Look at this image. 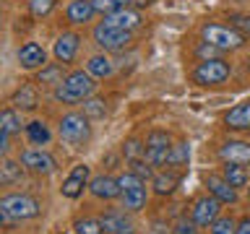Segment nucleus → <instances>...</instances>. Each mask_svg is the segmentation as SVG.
<instances>
[{"label": "nucleus", "instance_id": "nucleus-1", "mask_svg": "<svg viewBox=\"0 0 250 234\" xmlns=\"http://www.w3.org/2000/svg\"><path fill=\"white\" fill-rule=\"evenodd\" d=\"M94 91H97V78L89 76L86 70H73L55 89V99L62 101V104H78V101L89 99Z\"/></svg>", "mask_w": 250, "mask_h": 234}, {"label": "nucleus", "instance_id": "nucleus-2", "mask_svg": "<svg viewBox=\"0 0 250 234\" xmlns=\"http://www.w3.org/2000/svg\"><path fill=\"white\" fill-rule=\"evenodd\" d=\"M58 136L62 143L73 146V148H86V143L91 140V125L89 117L83 112H68L60 117L58 122Z\"/></svg>", "mask_w": 250, "mask_h": 234}, {"label": "nucleus", "instance_id": "nucleus-3", "mask_svg": "<svg viewBox=\"0 0 250 234\" xmlns=\"http://www.w3.org/2000/svg\"><path fill=\"white\" fill-rule=\"evenodd\" d=\"M201 37H203V42L214 44L216 50H222V52H234L245 44V37H242L234 26H224V23H203Z\"/></svg>", "mask_w": 250, "mask_h": 234}, {"label": "nucleus", "instance_id": "nucleus-4", "mask_svg": "<svg viewBox=\"0 0 250 234\" xmlns=\"http://www.w3.org/2000/svg\"><path fill=\"white\" fill-rule=\"evenodd\" d=\"M0 208H5L16 221H29V218H37L42 214V206L34 195L29 193H8L0 198Z\"/></svg>", "mask_w": 250, "mask_h": 234}, {"label": "nucleus", "instance_id": "nucleus-5", "mask_svg": "<svg viewBox=\"0 0 250 234\" xmlns=\"http://www.w3.org/2000/svg\"><path fill=\"white\" fill-rule=\"evenodd\" d=\"M117 185H120V200H123V208L128 211H141L146 206L148 200V190H146V182L144 179H138L133 172H128V175H120L117 177Z\"/></svg>", "mask_w": 250, "mask_h": 234}, {"label": "nucleus", "instance_id": "nucleus-6", "mask_svg": "<svg viewBox=\"0 0 250 234\" xmlns=\"http://www.w3.org/2000/svg\"><path fill=\"white\" fill-rule=\"evenodd\" d=\"M232 73V65L227 60L222 58H211V60H201L198 65L193 68V83H198V86H219V83H224L227 78H229Z\"/></svg>", "mask_w": 250, "mask_h": 234}, {"label": "nucleus", "instance_id": "nucleus-7", "mask_svg": "<svg viewBox=\"0 0 250 234\" xmlns=\"http://www.w3.org/2000/svg\"><path fill=\"white\" fill-rule=\"evenodd\" d=\"M94 42H97L104 52H120L130 44V31L109 26V23L102 21L99 26H94Z\"/></svg>", "mask_w": 250, "mask_h": 234}, {"label": "nucleus", "instance_id": "nucleus-8", "mask_svg": "<svg viewBox=\"0 0 250 234\" xmlns=\"http://www.w3.org/2000/svg\"><path fill=\"white\" fill-rule=\"evenodd\" d=\"M23 169L31 172V175H52L55 169H58V161H55V156L50 151H44V148H26V151H21V159Z\"/></svg>", "mask_w": 250, "mask_h": 234}, {"label": "nucleus", "instance_id": "nucleus-9", "mask_svg": "<svg viewBox=\"0 0 250 234\" xmlns=\"http://www.w3.org/2000/svg\"><path fill=\"white\" fill-rule=\"evenodd\" d=\"M219 211H222V203H219L214 195H203V198H198L193 203L190 221L195 226H201V229H206V226H211L219 218Z\"/></svg>", "mask_w": 250, "mask_h": 234}, {"label": "nucleus", "instance_id": "nucleus-10", "mask_svg": "<svg viewBox=\"0 0 250 234\" xmlns=\"http://www.w3.org/2000/svg\"><path fill=\"white\" fill-rule=\"evenodd\" d=\"M89 172L91 169L86 167V164H76V167L70 169V175L62 179V187H60L62 198H70V200L81 198L83 187H89Z\"/></svg>", "mask_w": 250, "mask_h": 234}, {"label": "nucleus", "instance_id": "nucleus-11", "mask_svg": "<svg viewBox=\"0 0 250 234\" xmlns=\"http://www.w3.org/2000/svg\"><path fill=\"white\" fill-rule=\"evenodd\" d=\"M78 47H81V37H78L76 31H62V34L55 39V44H52V55H55L58 62L68 65V62L76 60Z\"/></svg>", "mask_w": 250, "mask_h": 234}, {"label": "nucleus", "instance_id": "nucleus-12", "mask_svg": "<svg viewBox=\"0 0 250 234\" xmlns=\"http://www.w3.org/2000/svg\"><path fill=\"white\" fill-rule=\"evenodd\" d=\"M99 221H102V229H104L107 234H133L136 232L130 216L125 214V211H117V208L104 211V214L99 216Z\"/></svg>", "mask_w": 250, "mask_h": 234}, {"label": "nucleus", "instance_id": "nucleus-13", "mask_svg": "<svg viewBox=\"0 0 250 234\" xmlns=\"http://www.w3.org/2000/svg\"><path fill=\"white\" fill-rule=\"evenodd\" d=\"M16 58H19V65L23 70H39L47 65V52L42 44L37 42H26L19 47V52H16Z\"/></svg>", "mask_w": 250, "mask_h": 234}, {"label": "nucleus", "instance_id": "nucleus-14", "mask_svg": "<svg viewBox=\"0 0 250 234\" xmlns=\"http://www.w3.org/2000/svg\"><path fill=\"white\" fill-rule=\"evenodd\" d=\"M89 193L97 200H115L120 198V185H117V177L112 175H99L89 182Z\"/></svg>", "mask_w": 250, "mask_h": 234}, {"label": "nucleus", "instance_id": "nucleus-15", "mask_svg": "<svg viewBox=\"0 0 250 234\" xmlns=\"http://www.w3.org/2000/svg\"><path fill=\"white\" fill-rule=\"evenodd\" d=\"M203 182L208 187V195H214L219 203H237V190H234L222 175H206Z\"/></svg>", "mask_w": 250, "mask_h": 234}, {"label": "nucleus", "instance_id": "nucleus-16", "mask_svg": "<svg viewBox=\"0 0 250 234\" xmlns=\"http://www.w3.org/2000/svg\"><path fill=\"white\" fill-rule=\"evenodd\" d=\"M222 161H232V164H250V143L248 140H227L219 148Z\"/></svg>", "mask_w": 250, "mask_h": 234}, {"label": "nucleus", "instance_id": "nucleus-17", "mask_svg": "<svg viewBox=\"0 0 250 234\" xmlns=\"http://www.w3.org/2000/svg\"><path fill=\"white\" fill-rule=\"evenodd\" d=\"M94 3L91 0H70L68 8H65V19L73 23V26H83L94 19Z\"/></svg>", "mask_w": 250, "mask_h": 234}, {"label": "nucleus", "instance_id": "nucleus-18", "mask_svg": "<svg viewBox=\"0 0 250 234\" xmlns=\"http://www.w3.org/2000/svg\"><path fill=\"white\" fill-rule=\"evenodd\" d=\"M224 125L229 130H250V101H240V104H234L229 112L224 115Z\"/></svg>", "mask_w": 250, "mask_h": 234}, {"label": "nucleus", "instance_id": "nucleus-19", "mask_svg": "<svg viewBox=\"0 0 250 234\" xmlns=\"http://www.w3.org/2000/svg\"><path fill=\"white\" fill-rule=\"evenodd\" d=\"M104 23L117 26V29H125V31H133V29H138L144 21H141V13L138 11H133V8H120V11L104 16Z\"/></svg>", "mask_w": 250, "mask_h": 234}, {"label": "nucleus", "instance_id": "nucleus-20", "mask_svg": "<svg viewBox=\"0 0 250 234\" xmlns=\"http://www.w3.org/2000/svg\"><path fill=\"white\" fill-rule=\"evenodd\" d=\"M62 81H65V65H62V62H47L44 68L37 70V83L39 86L58 89Z\"/></svg>", "mask_w": 250, "mask_h": 234}, {"label": "nucleus", "instance_id": "nucleus-21", "mask_svg": "<svg viewBox=\"0 0 250 234\" xmlns=\"http://www.w3.org/2000/svg\"><path fill=\"white\" fill-rule=\"evenodd\" d=\"M86 73L94 76L97 81H102V78H109L115 73V62L107 58V55H94V58H89V62H86Z\"/></svg>", "mask_w": 250, "mask_h": 234}, {"label": "nucleus", "instance_id": "nucleus-22", "mask_svg": "<svg viewBox=\"0 0 250 234\" xmlns=\"http://www.w3.org/2000/svg\"><path fill=\"white\" fill-rule=\"evenodd\" d=\"M222 177L229 182L234 190L237 187H245L250 182V175H248V167L245 164H232V161H224V172H222Z\"/></svg>", "mask_w": 250, "mask_h": 234}, {"label": "nucleus", "instance_id": "nucleus-23", "mask_svg": "<svg viewBox=\"0 0 250 234\" xmlns=\"http://www.w3.org/2000/svg\"><path fill=\"white\" fill-rule=\"evenodd\" d=\"M151 185H154V193L156 195H172V193H175V187L180 185V175H175V172L167 167V172L154 175Z\"/></svg>", "mask_w": 250, "mask_h": 234}, {"label": "nucleus", "instance_id": "nucleus-24", "mask_svg": "<svg viewBox=\"0 0 250 234\" xmlns=\"http://www.w3.org/2000/svg\"><path fill=\"white\" fill-rule=\"evenodd\" d=\"M0 128H3L8 136H19L21 130H26V125L21 122V115L16 107H5L3 112H0Z\"/></svg>", "mask_w": 250, "mask_h": 234}, {"label": "nucleus", "instance_id": "nucleus-25", "mask_svg": "<svg viewBox=\"0 0 250 234\" xmlns=\"http://www.w3.org/2000/svg\"><path fill=\"white\" fill-rule=\"evenodd\" d=\"M21 177H23V164L21 161H13V159L0 161V182H3V187L21 182Z\"/></svg>", "mask_w": 250, "mask_h": 234}, {"label": "nucleus", "instance_id": "nucleus-26", "mask_svg": "<svg viewBox=\"0 0 250 234\" xmlns=\"http://www.w3.org/2000/svg\"><path fill=\"white\" fill-rule=\"evenodd\" d=\"M11 104H13L16 109H37V104H39L37 89H34V86H21V89L13 94Z\"/></svg>", "mask_w": 250, "mask_h": 234}, {"label": "nucleus", "instance_id": "nucleus-27", "mask_svg": "<svg viewBox=\"0 0 250 234\" xmlns=\"http://www.w3.org/2000/svg\"><path fill=\"white\" fill-rule=\"evenodd\" d=\"M26 138L34 146H47V143H50V138H52V133H50V128H47V122L31 120V122H26Z\"/></svg>", "mask_w": 250, "mask_h": 234}, {"label": "nucleus", "instance_id": "nucleus-28", "mask_svg": "<svg viewBox=\"0 0 250 234\" xmlns=\"http://www.w3.org/2000/svg\"><path fill=\"white\" fill-rule=\"evenodd\" d=\"M83 115L89 117V120H99V117L107 115V101L99 99V97H89L83 101Z\"/></svg>", "mask_w": 250, "mask_h": 234}, {"label": "nucleus", "instance_id": "nucleus-29", "mask_svg": "<svg viewBox=\"0 0 250 234\" xmlns=\"http://www.w3.org/2000/svg\"><path fill=\"white\" fill-rule=\"evenodd\" d=\"M188 159H190V146L188 143H172L169 148V167H185Z\"/></svg>", "mask_w": 250, "mask_h": 234}, {"label": "nucleus", "instance_id": "nucleus-30", "mask_svg": "<svg viewBox=\"0 0 250 234\" xmlns=\"http://www.w3.org/2000/svg\"><path fill=\"white\" fill-rule=\"evenodd\" d=\"M29 3V13L34 16V19H47L52 11H55V3L58 0H26Z\"/></svg>", "mask_w": 250, "mask_h": 234}, {"label": "nucleus", "instance_id": "nucleus-31", "mask_svg": "<svg viewBox=\"0 0 250 234\" xmlns=\"http://www.w3.org/2000/svg\"><path fill=\"white\" fill-rule=\"evenodd\" d=\"M73 229H76V234H104L102 221H99V218H91V216L78 218V221L73 224Z\"/></svg>", "mask_w": 250, "mask_h": 234}, {"label": "nucleus", "instance_id": "nucleus-32", "mask_svg": "<svg viewBox=\"0 0 250 234\" xmlns=\"http://www.w3.org/2000/svg\"><path fill=\"white\" fill-rule=\"evenodd\" d=\"M123 154L128 161H136V159H146V143H141L138 138H130L128 143L123 146Z\"/></svg>", "mask_w": 250, "mask_h": 234}, {"label": "nucleus", "instance_id": "nucleus-33", "mask_svg": "<svg viewBox=\"0 0 250 234\" xmlns=\"http://www.w3.org/2000/svg\"><path fill=\"white\" fill-rule=\"evenodd\" d=\"M144 143H146V148H169V146H172V138H169L164 130H151V133L146 136Z\"/></svg>", "mask_w": 250, "mask_h": 234}, {"label": "nucleus", "instance_id": "nucleus-34", "mask_svg": "<svg viewBox=\"0 0 250 234\" xmlns=\"http://www.w3.org/2000/svg\"><path fill=\"white\" fill-rule=\"evenodd\" d=\"M128 167H130V172L136 175L138 179H154V167L148 164L146 159H136V161H128Z\"/></svg>", "mask_w": 250, "mask_h": 234}, {"label": "nucleus", "instance_id": "nucleus-35", "mask_svg": "<svg viewBox=\"0 0 250 234\" xmlns=\"http://www.w3.org/2000/svg\"><path fill=\"white\" fill-rule=\"evenodd\" d=\"M94 3V11L102 13V16H109L115 11H120V8L128 5V0H91Z\"/></svg>", "mask_w": 250, "mask_h": 234}, {"label": "nucleus", "instance_id": "nucleus-36", "mask_svg": "<svg viewBox=\"0 0 250 234\" xmlns=\"http://www.w3.org/2000/svg\"><path fill=\"white\" fill-rule=\"evenodd\" d=\"M208 234H237V224H234L229 216H227V218H216V221L208 226Z\"/></svg>", "mask_w": 250, "mask_h": 234}, {"label": "nucleus", "instance_id": "nucleus-37", "mask_svg": "<svg viewBox=\"0 0 250 234\" xmlns=\"http://www.w3.org/2000/svg\"><path fill=\"white\" fill-rule=\"evenodd\" d=\"M229 21H232V26L240 31L242 37H250V16H240V13H234V16H229Z\"/></svg>", "mask_w": 250, "mask_h": 234}, {"label": "nucleus", "instance_id": "nucleus-38", "mask_svg": "<svg viewBox=\"0 0 250 234\" xmlns=\"http://www.w3.org/2000/svg\"><path fill=\"white\" fill-rule=\"evenodd\" d=\"M219 52H222V50H216V47L208 44V42H201L198 47H195V55H198L201 60H211V58H216Z\"/></svg>", "mask_w": 250, "mask_h": 234}, {"label": "nucleus", "instance_id": "nucleus-39", "mask_svg": "<svg viewBox=\"0 0 250 234\" xmlns=\"http://www.w3.org/2000/svg\"><path fill=\"white\" fill-rule=\"evenodd\" d=\"M16 224V218L8 214L5 208H0V229H11V226Z\"/></svg>", "mask_w": 250, "mask_h": 234}, {"label": "nucleus", "instance_id": "nucleus-40", "mask_svg": "<svg viewBox=\"0 0 250 234\" xmlns=\"http://www.w3.org/2000/svg\"><path fill=\"white\" fill-rule=\"evenodd\" d=\"M8 140H11V136H8V133L0 128V154H5V151H8V146H11Z\"/></svg>", "mask_w": 250, "mask_h": 234}, {"label": "nucleus", "instance_id": "nucleus-41", "mask_svg": "<svg viewBox=\"0 0 250 234\" xmlns=\"http://www.w3.org/2000/svg\"><path fill=\"white\" fill-rule=\"evenodd\" d=\"M237 234H250V218H242L237 224Z\"/></svg>", "mask_w": 250, "mask_h": 234}, {"label": "nucleus", "instance_id": "nucleus-42", "mask_svg": "<svg viewBox=\"0 0 250 234\" xmlns=\"http://www.w3.org/2000/svg\"><path fill=\"white\" fill-rule=\"evenodd\" d=\"M128 3H130V5H136V8H144V5L151 3V0H128Z\"/></svg>", "mask_w": 250, "mask_h": 234}, {"label": "nucleus", "instance_id": "nucleus-43", "mask_svg": "<svg viewBox=\"0 0 250 234\" xmlns=\"http://www.w3.org/2000/svg\"><path fill=\"white\" fill-rule=\"evenodd\" d=\"M234 3H245V0H234Z\"/></svg>", "mask_w": 250, "mask_h": 234}, {"label": "nucleus", "instance_id": "nucleus-44", "mask_svg": "<svg viewBox=\"0 0 250 234\" xmlns=\"http://www.w3.org/2000/svg\"><path fill=\"white\" fill-rule=\"evenodd\" d=\"M248 70H250V58H248Z\"/></svg>", "mask_w": 250, "mask_h": 234}, {"label": "nucleus", "instance_id": "nucleus-45", "mask_svg": "<svg viewBox=\"0 0 250 234\" xmlns=\"http://www.w3.org/2000/svg\"><path fill=\"white\" fill-rule=\"evenodd\" d=\"M248 198H250V187H248Z\"/></svg>", "mask_w": 250, "mask_h": 234}, {"label": "nucleus", "instance_id": "nucleus-46", "mask_svg": "<svg viewBox=\"0 0 250 234\" xmlns=\"http://www.w3.org/2000/svg\"><path fill=\"white\" fill-rule=\"evenodd\" d=\"M0 187H3V182H0Z\"/></svg>", "mask_w": 250, "mask_h": 234}]
</instances>
